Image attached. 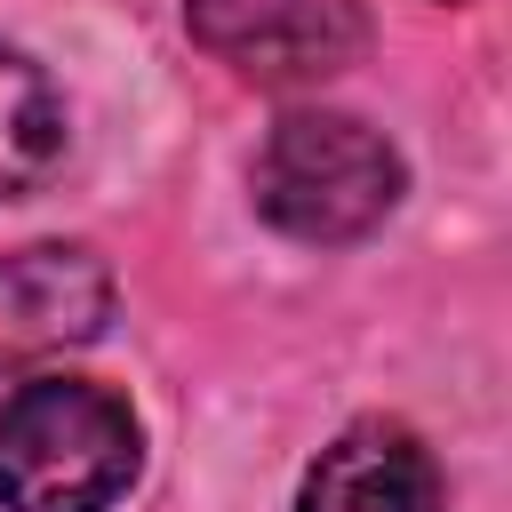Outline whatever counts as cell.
Listing matches in <instances>:
<instances>
[{"mask_svg": "<svg viewBox=\"0 0 512 512\" xmlns=\"http://www.w3.org/2000/svg\"><path fill=\"white\" fill-rule=\"evenodd\" d=\"M64 160V96L48 88L40 64L0 48V200H24L48 184Z\"/></svg>", "mask_w": 512, "mask_h": 512, "instance_id": "obj_6", "label": "cell"}, {"mask_svg": "<svg viewBox=\"0 0 512 512\" xmlns=\"http://www.w3.org/2000/svg\"><path fill=\"white\" fill-rule=\"evenodd\" d=\"M192 40L256 88H312L360 56V0H184Z\"/></svg>", "mask_w": 512, "mask_h": 512, "instance_id": "obj_3", "label": "cell"}, {"mask_svg": "<svg viewBox=\"0 0 512 512\" xmlns=\"http://www.w3.org/2000/svg\"><path fill=\"white\" fill-rule=\"evenodd\" d=\"M296 512H448L432 456L400 424H352L304 472Z\"/></svg>", "mask_w": 512, "mask_h": 512, "instance_id": "obj_5", "label": "cell"}, {"mask_svg": "<svg viewBox=\"0 0 512 512\" xmlns=\"http://www.w3.org/2000/svg\"><path fill=\"white\" fill-rule=\"evenodd\" d=\"M112 320V272L88 248H16L0 256V376H24Z\"/></svg>", "mask_w": 512, "mask_h": 512, "instance_id": "obj_4", "label": "cell"}, {"mask_svg": "<svg viewBox=\"0 0 512 512\" xmlns=\"http://www.w3.org/2000/svg\"><path fill=\"white\" fill-rule=\"evenodd\" d=\"M136 416L88 376H32L0 408V504L8 512H104L136 480Z\"/></svg>", "mask_w": 512, "mask_h": 512, "instance_id": "obj_1", "label": "cell"}, {"mask_svg": "<svg viewBox=\"0 0 512 512\" xmlns=\"http://www.w3.org/2000/svg\"><path fill=\"white\" fill-rule=\"evenodd\" d=\"M400 200V152L352 112H288L256 152V208L312 248L360 240Z\"/></svg>", "mask_w": 512, "mask_h": 512, "instance_id": "obj_2", "label": "cell"}]
</instances>
